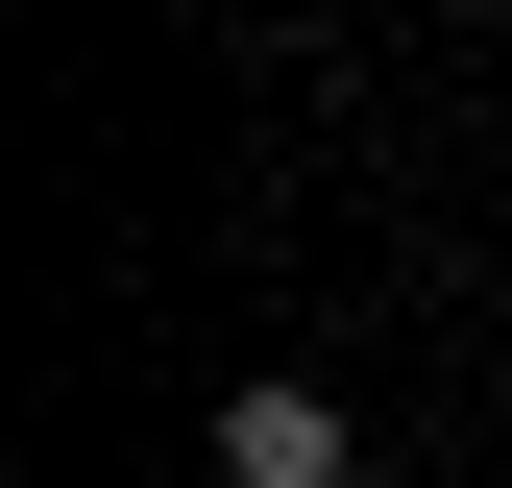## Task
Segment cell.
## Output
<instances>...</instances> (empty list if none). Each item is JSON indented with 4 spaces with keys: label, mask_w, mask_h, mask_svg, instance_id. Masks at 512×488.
I'll list each match as a JSON object with an SVG mask.
<instances>
[{
    "label": "cell",
    "mask_w": 512,
    "mask_h": 488,
    "mask_svg": "<svg viewBox=\"0 0 512 488\" xmlns=\"http://www.w3.org/2000/svg\"><path fill=\"white\" fill-rule=\"evenodd\" d=\"M220 488H366V415L342 391H220Z\"/></svg>",
    "instance_id": "6da1fadb"
}]
</instances>
